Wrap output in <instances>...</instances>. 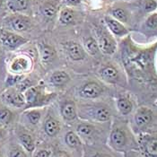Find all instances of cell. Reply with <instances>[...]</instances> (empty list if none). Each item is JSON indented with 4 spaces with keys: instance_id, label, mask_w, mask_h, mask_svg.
<instances>
[{
    "instance_id": "cell-28",
    "label": "cell",
    "mask_w": 157,
    "mask_h": 157,
    "mask_svg": "<svg viewBox=\"0 0 157 157\" xmlns=\"http://www.w3.org/2000/svg\"><path fill=\"white\" fill-rule=\"evenodd\" d=\"M65 143L70 148H79L82 145L80 136L74 131H68L65 136Z\"/></svg>"
},
{
    "instance_id": "cell-39",
    "label": "cell",
    "mask_w": 157,
    "mask_h": 157,
    "mask_svg": "<svg viewBox=\"0 0 157 157\" xmlns=\"http://www.w3.org/2000/svg\"><path fill=\"white\" fill-rule=\"evenodd\" d=\"M5 135H6V131L4 129V128L0 127V139H2L5 136Z\"/></svg>"
},
{
    "instance_id": "cell-22",
    "label": "cell",
    "mask_w": 157,
    "mask_h": 157,
    "mask_svg": "<svg viewBox=\"0 0 157 157\" xmlns=\"http://www.w3.org/2000/svg\"><path fill=\"white\" fill-rule=\"evenodd\" d=\"M109 14L111 17L118 20L123 24H128L130 19V13L123 6H113L110 9Z\"/></svg>"
},
{
    "instance_id": "cell-20",
    "label": "cell",
    "mask_w": 157,
    "mask_h": 157,
    "mask_svg": "<svg viewBox=\"0 0 157 157\" xmlns=\"http://www.w3.org/2000/svg\"><path fill=\"white\" fill-rule=\"evenodd\" d=\"M116 106L120 113L123 116L130 114L134 109L133 101L127 96L119 97L116 101Z\"/></svg>"
},
{
    "instance_id": "cell-19",
    "label": "cell",
    "mask_w": 157,
    "mask_h": 157,
    "mask_svg": "<svg viewBox=\"0 0 157 157\" xmlns=\"http://www.w3.org/2000/svg\"><path fill=\"white\" fill-rule=\"evenodd\" d=\"M43 129L47 136L54 137L60 131V123L57 119L48 115L43 123Z\"/></svg>"
},
{
    "instance_id": "cell-11",
    "label": "cell",
    "mask_w": 157,
    "mask_h": 157,
    "mask_svg": "<svg viewBox=\"0 0 157 157\" xmlns=\"http://www.w3.org/2000/svg\"><path fill=\"white\" fill-rule=\"evenodd\" d=\"M32 59L26 55H19L14 57L9 64V69L14 75H21L29 72L32 69Z\"/></svg>"
},
{
    "instance_id": "cell-34",
    "label": "cell",
    "mask_w": 157,
    "mask_h": 157,
    "mask_svg": "<svg viewBox=\"0 0 157 157\" xmlns=\"http://www.w3.org/2000/svg\"><path fill=\"white\" fill-rule=\"evenodd\" d=\"M22 76H20L19 75H10L7 77V80H6V84L7 85L11 86V85H15L17 83H20V78Z\"/></svg>"
},
{
    "instance_id": "cell-33",
    "label": "cell",
    "mask_w": 157,
    "mask_h": 157,
    "mask_svg": "<svg viewBox=\"0 0 157 157\" xmlns=\"http://www.w3.org/2000/svg\"><path fill=\"white\" fill-rule=\"evenodd\" d=\"M8 157H27L26 152L22 146L13 145L8 150Z\"/></svg>"
},
{
    "instance_id": "cell-1",
    "label": "cell",
    "mask_w": 157,
    "mask_h": 157,
    "mask_svg": "<svg viewBox=\"0 0 157 157\" xmlns=\"http://www.w3.org/2000/svg\"><path fill=\"white\" fill-rule=\"evenodd\" d=\"M121 60L128 82L139 90L157 94V41L142 47L136 44L129 35L120 45Z\"/></svg>"
},
{
    "instance_id": "cell-14",
    "label": "cell",
    "mask_w": 157,
    "mask_h": 157,
    "mask_svg": "<svg viewBox=\"0 0 157 157\" xmlns=\"http://www.w3.org/2000/svg\"><path fill=\"white\" fill-rule=\"evenodd\" d=\"M104 23L106 24V27L108 28L110 33L114 36L123 38L128 35L129 31L124 24L119 22L118 20L114 19L110 15L104 16Z\"/></svg>"
},
{
    "instance_id": "cell-3",
    "label": "cell",
    "mask_w": 157,
    "mask_h": 157,
    "mask_svg": "<svg viewBox=\"0 0 157 157\" xmlns=\"http://www.w3.org/2000/svg\"><path fill=\"white\" fill-rule=\"evenodd\" d=\"M95 33L97 36V43L99 49L106 55H112L117 51L118 44L116 40L110 33L108 28L102 25L95 27Z\"/></svg>"
},
{
    "instance_id": "cell-6",
    "label": "cell",
    "mask_w": 157,
    "mask_h": 157,
    "mask_svg": "<svg viewBox=\"0 0 157 157\" xmlns=\"http://www.w3.org/2000/svg\"><path fill=\"white\" fill-rule=\"evenodd\" d=\"M128 142L129 136L125 127L117 125L111 129L109 136V145L113 150L124 152L128 146Z\"/></svg>"
},
{
    "instance_id": "cell-8",
    "label": "cell",
    "mask_w": 157,
    "mask_h": 157,
    "mask_svg": "<svg viewBox=\"0 0 157 157\" xmlns=\"http://www.w3.org/2000/svg\"><path fill=\"white\" fill-rule=\"evenodd\" d=\"M137 145L144 157H157V135L141 134Z\"/></svg>"
},
{
    "instance_id": "cell-12",
    "label": "cell",
    "mask_w": 157,
    "mask_h": 157,
    "mask_svg": "<svg viewBox=\"0 0 157 157\" xmlns=\"http://www.w3.org/2000/svg\"><path fill=\"white\" fill-rule=\"evenodd\" d=\"M104 92L103 86L94 81L88 82L80 87L78 94L84 99H96L102 95Z\"/></svg>"
},
{
    "instance_id": "cell-26",
    "label": "cell",
    "mask_w": 157,
    "mask_h": 157,
    "mask_svg": "<svg viewBox=\"0 0 157 157\" xmlns=\"http://www.w3.org/2000/svg\"><path fill=\"white\" fill-rule=\"evenodd\" d=\"M14 119L12 110L5 106H0V127L5 128L10 125Z\"/></svg>"
},
{
    "instance_id": "cell-41",
    "label": "cell",
    "mask_w": 157,
    "mask_h": 157,
    "mask_svg": "<svg viewBox=\"0 0 157 157\" xmlns=\"http://www.w3.org/2000/svg\"><path fill=\"white\" fill-rule=\"evenodd\" d=\"M0 157H2V153H1V151H0Z\"/></svg>"
},
{
    "instance_id": "cell-4",
    "label": "cell",
    "mask_w": 157,
    "mask_h": 157,
    "mask_svg": "<svg viewBox=\"0 0 157 157\" xmlns=\"http://www.w3.org/2000/svg\"><path fill=\"white\" fill-rule=\"evenodd\" d=\"M4 25L7 30L14 33H25L33 26L32 19L23 13H13L4 19Z\"/></svg>"
},
{
    "instance_id": "cell-23",
    "label": "cell",
    "mask_w": 157,
    "mask_h": 157,
    "mask_svg": "<svg viewBox=\"0 0 157 157\" xmlns=\"http://www.w3.org/2000/svg\"><path fill=\"white\" fill-rule=\"evenodd\" d=\"M143 32L146 34H154L157 32V12L149 13L142 25Z\"/></svg>"
},
{
    "instance_id": "cell-16",
    "label": "cell",
    "mask_w": 157,
    "mask_h": 157,
    "mask_svg": "<svg viewBox=\"0 0 157 157\" xmlns=\"http://www.w3.org/2000/svg\"><path fill=\"white\" fill-rule=\"evenodd\" d=\"M59 0H44L40 5V10L46 19H52L58 13Z\"/></svg>"
},
{
    "instance_id": "cell-18",
    "label": "cell",
    "mask_w": 157,
    "mask_h": 157,
    "mask_svg": "<svg viewBox=\"0 0 157 157\" xmlns=\"http://www.w3.org/2000/svg\"><path fill=\"white\" fill-rule=\"evenodd\" d=\"M60 113L62 118L66 121H72L76 119L78 113L75 103L73 101H65L60 108Z\"/></svg>"
},
{
    "instance_id": "cell-42",
    "label": "cell",
    "mask_w": 157,
    "mask_h": 157,
    "mask_svg": "<svg viewBox=\"0 0 157 157\" xmlns=\"http://www.w3.org/2000/svg\"><path fill=\"white\" fill-rule=\"evenodd\" d=\"M155 105H156V106H157V101H155Z\"/></svg>"
},
{
    "instance_id": "cell-27",
    "label": "cell",
    "mask_w": 157,
    "mask_h": 157,
    "mask_svg": "<svg viewBox=\"0 0 157 157\" xmlns=\"http://www.w3.org/2000/svg\"><path fill=\"white\" fill-rule=\"evenodd\" d=\"M41 114H42V111L40 109H32L26 110L24 113V116L25 118V121L29 124L35 126L40 121Z\"/></svg>"
},
{
    "instance_id": "cell-25",
    "label": "cell",
    "mask_w": 157,
    "mask_h": 157,
    "mask_svg": "<svg viewBox=\"0 0 157 157\" xmlns=\"http://www.w3.org/2000/svg\"><path fill=\"white\" fill-rule=\"evenodd\" d=\"M95 132V128L94 125L88 122H82L76 127V134L83 138H91Z\"/></svg>"
},
{
    "instance_id": "cell-38",
    "label": "cell",
    "mask_w": 157,
    "mask_h": 157,
    "mask_svg": "<svg viewBox=\"0 0 157 157\" xmlns=\"http://www.w3.org/2000/svg\"><path fill=\"white\" fill-rule=\"evenodd\" d=\"M87 157H112L108 154H104V153H101V152H95L94 154L89 155Z\"/></svg>"
},
{
    "instance_id": "cell-17",
    "label": "cell",
    "mask_w": 157,
    "mask_h": 157,
    "mask_svg": "<svg viewBox=\"0 0 157 157\" xmlns=\"http://www.w3.org/2000/svg\"><path fill=\"white\" fill-rule=\"evenodd\" d=\"M17 138L21 146L28 153H33L35 150V140L29 132L20 130L17 133Z\"/></svg>"
},
{
    "instance_id": "cell-15",
    "label": "cell",
    "mask_w": 157,
    "mask_h": 157,
    "mask_svg": "<svg viewBox=\"0 0 157 157\" xmlns=\"http://www.w3.org/2000/svg\"><path fill=\"white\" fill-rule=\"evenodd\" d=\"M65 48L67 52V55L72 60L80 61L85 58V50L78 43L73 41L67 42L65 44Z\"/></svg>"
},
{
    "instance_id": "cell-24",
    "label": "cell",
    "mask_w": 157,
    "mask_h": 157,
    "mask_svg": "<svg viewBox=\"0 0 157 157\" xmlns=\"http://www.w3.org/2000/svg\"><path fill=\"white\" fill-rule=\"evenodd\" d=\"M30 4V0H6V6L12 13L25 11Z\"/></svg>"
},
{
    "instance_id": "cell-30",
    "label": "cell",
    "mask_w": 157,
    "mask_h": 157,
    "mask_svg": "<svg viewBox=\"0 0 157 157\" xmlns=\"http://www.w3.org/2000/svg\"><path fill=\"white\" fill-rule=\"evenodd\" d=\"M138 7L146 13H152L157 10L156 0H138Z\"/></svg>"
},
{
    "instance_id": "cell-10",
    "label": "cell",
    "mask_w": 157,
    "mask_h": 157,
    "mask_svg": "<svg viewBox=\"0 0 157 157\" xmlns=\"http://www.w3.org/2000/svg\"><path fill=\"white\" fill-rule=\"evenodd\" d=\"M99 75L103 81L110 85H118L123 82L121 71L119 70L118 67L113 64L104 65L99 70Z\"/></svg>"
},
{
    "instance_id": "cell-7",
    "label": "cell",
    "mask_w": 157,
    "mask_h": 157,
    "mask_svg": "<svg viewBox=\"0 0 157 157\" xmlns=\"http://www.w3.org/2000/svg\"><path fill=\"white\" fill-rule=\"evenodd\" d=\"M27 41V39L19 35L17 33L7 29L0 30V43L9 50H15L24 45Z\"/></svg>"
},
{
    "instance_id": "cell-40",
    "label": "cell",
    "mask_w": 157,
    "mask_h": 157,
    "mask_svg": "<svg viewBox=\"0 0 157 157\" xmlns=\"http://www.w3.org/2000/svg\"><path fill=\"white\" fill-rule=\"evenodd\" d=\"M3 3H4V1H3V0H0V8L2 7V6H3Z\"/></svg>"
},
{
    "instance_id": "cell-2",
    "label": "cell",
    "mask_w": 157,
    "mask_h": 157,
    "mask_svg": "<svg viewBox=\"0 0 157 157\" xmlns=\"http://www.w3.org/2000/svg\"><path fill=\"white\" fill-rule=\"evenodd\" d=\"M80 109L79 115L85 121H95V122H107L111 118V111L109 106L105 104H95L84 107Z\"/></svg>"
},
{
    "instance_id": "cell-32",
    "label": "cell",
    "mask_w": 157,
    "mask_h": 157,
    "mask_svg": "<svg viewBox=\"0 0 157 157\" xmlns=\"http://www.w3.org/2000/svg\"><path fill=\"white\" fill-rule=\"evenodd\" d=\"M84 45H85V51H87L90 55L93 56L96 55L98 51L100 50L96 40L93 37H88L87 39H85Z\"/></svg>"
},
{
    "instance_id": "cell-13",
    "label": "cell",
    "mask_w": 157,
    "mask_h": 157,
    "mask_svg": "<svg viewBox=\"0 0 157 157\" xmlns=\"http://www.w3.org/2000/svg\"><path fill=\"white\" fill-rule=\"evenodd\" d=\"M2 99L6 103L14 108H23L25 107V99L24 94L18 90L8 89L3 93Z\"/></svg>"
},
{
    "instance_id": "cell-5",
    "label": "cell",
    "mask_w": 157,
    "mask_h": 157,
    "mask_svg": "<svg viewBox=\"0 0 157 157\" xmlns=\"http://www.w3.org/2000/svg\"><path fill=\"white\" fill-rule=\"evenodd\" d=\"M25 108H36L48 101L54 97V94L45 95L42 92L41 86H31L24 91Z\"/></svg>"
},
{
    "instance_id": "cell-21",
    "label": "cell",
    "mask_w": 157,
    "mask_h": 157,
    "mask_svg": "<svg viewBox=\"0 0 157 157\" xmlns=\"http://www.w3.org/2000/svg\"><path fill=\"white\" fill-rule=\"evenodd\" d=\"M70 81V76L67 75V73L61 70H57L52 73V75L49 77V82L51 85L56 87H63Z\"/></svg>"
},
{
    "instance_id": "cell-29",
    "label": "cell",
    "mask_w": 157,
    "mask_h": 157,
    "mask_svg": "<svg viewBox=\"0 0 157 157\" xmlns=\"http://www.w3.org/2000/svg\"><path fill=\"white\" fill-rule=\"evenodd\" d=\"M75 17V12L71 8L67 7V8H64L61 10L60 13H59V20L61 24L68 25V24H72L74 22Z\"/></svg>"
},
{
    "instance_id": "cell-37",
    "label": "cell",
    "mask_w": 157,
    "mask_h": 157,
    "mask_svg": "<svg viewBox=\"0 0 157 157\" xmlns=\"http://www.w3.org/2000/svg\"><path fill=\"white\" fill-rule=\"evenodd\" d=\"M51 157H70L69 156V155L67 153V152H65V151H57V152H55Z\"/></svg>"
},
{
    "instance_id": "cell-31",
    "label": "cell",
    "mask_w": 157,
    "mask_h": 157,
    "mask_svg": "<svg viewBox=\"0 0 157 157\" xmlns=\"http://www.w3.org/2000/svg\"><path fill=\"white\" fill-rule=\"evenodd\" d=\"M40 52V59L43 63H49L50 61L53 60L55 56V51L50 46L45 44L41 45Z\"/></svg>"
},
{
    "instance_id": "cell-36",
    "label": "cell",
    "mask_w": 157,
    "mask_h": 157,
    "mask_svg": "<svg viewBox=\"0 0 157 157\" xmlns=\"http://www.w3.org/2000/svg\"><path fill=\"white\" fill-rule=\"evenodd\" d=\"M34 157H51V155H50V152L48 150L40 149V150H38L35 153Z\"/></svg>"
},
{
    "instance_id": "cell-35",
    "label": "cell",
    "mask_w": 157,
    "mask_h": 157,
    "mask_svg": "<svg viewBox=\"0 0 157 157\" xmlns=\"http://www.w3.org/2000/svg\"><path fill=\"white\" fill-rule=\"evenodd\" d=\"M82 0H62V3L67 6H77L81 4Z\"/></svg>"
},
{
    "instance_id": "cell-9",
    "label": "cell",
    "mask_w": 157,
    "mask_h": 157,
    "mask_svg": "<svg viewBox=\"0 0 157 157\" xmlns=\"http://www.w3.org/2000/svg\"><path fill=\"white\" fill-rule=\"evenodd\" d=\"M154 111L146 106H141L136 110L133 117V122L136 128L143 130L149 127L154 121Z\"/></svg>"
}]
</instances>
